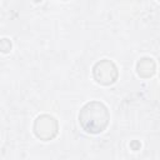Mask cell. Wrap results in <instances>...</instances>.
<instances>
[{
    "label": "cell",
    "instance_id": "obj_7",
    "mask_svg": "<svg viewBox=\"0 0 160 160\" xmlns=\"http://www.w3.org/2000/svg\"><path fill=\"white\" fill-rule=\"evenodd\" d=\"M159 76H160V75H159Z\"/></svg>",
    "mask_w": 160,
    "mask_h": 160
},
{
    "label": "cell",
    "instance_id": "obj_1",
    "mask_svg": "<svg viewBox=\"0 0 160 160\" xmlns=\"http://www.w3.org/2000/svg\"><path fill=\"white\" fill-rule=\"evenodd\" d=\"M110 122V112L108 106L101 101H89L82 105L79 111V124L88 134L102 132Z\"/></svg>",
    "mask_w": 160,
    "mask_h": 160
},
{
    "label": "cell",
    "instance_id": "obj_8",
    "mask_svg": "<svg viewBox=\"0 0 160 160\" xmlns=\"http://www.w3.org/2000/svg\"><path fill=\"white\" fill-rule=\"evenodd\" d=\"M159 1H160V0H159Z\"/></svg>",
    "mask_w": 160,
    "mask_h": 160
},
{
    "label": "cell",
    "instance_id": "obj_5",
    "mask_svg": "<svg viewBox=\"0 0 160 160\" xmlns=\"http://www.w3.org/2000/svg\"><path fill=\"white\" fill-rule=\"evenodd\" d=\"M10 49H11V42L8 39H2L1 40V51L2 52H9Z\"/></svg>",
    "mask_w": 160,
    "mask_h": 160
},
{
    "label": "cell",
    "instance_id": "obj_2",
    "mask_svg": "<svg viewBox=\"0 0 160 160\" xmlns=\"http://www.w3.org/2000/svg\"><path fill=\"white\" fill-rule=\"evenodd\" d=\"M32 131L38 139L42 141H50L54 138H56L59 132V122L54 116L41 114L35 119Z\"/></svg>",
    "mask_w": 160,
    "mask_h": 160
},
{
    "label": "cell",
    "instance_id": "obj_3",
    "mask_svg": "<svg viewBox=\"0 0 160 160\" xmlns=\"http://www.w3.org/2000/svg\"><path fill=\"white\" fill-rule=\"evenodd\" d=\"M118 76H119L118 68L111 60L102 59L98 61L92 68V78L100 85L104 86L112 85L114 82H116Z\"/></svg>",
    "mask_w": 160,
    "mask_h": 160
},
{
    "label": "cell",
    "instance_id": "obj_4",
    "mask_svg": "<svg viewBox=\"0 0 160 160\" xmlns=\"http://www.w3.org/2000/svg\"><path fill=\"white\" fill-rule=\"evenodd\" d=\"M156 64L151 58H141L136 62V72L142 79H149L155 74Z\"/></svg>",
    "mask_w": 160,
    "mask_h": 160
},
{
    "label": "cell",
    "instance_id": "obj_6",
    "mask_svg": "<svg viewBox=\"0 0 160 160\" xmlns=\"http://www.w3.org/2000/svg\"><path fill=\"white\" fill-rule=\"evenodd\" d=\"M61 1H68V0H61Z\"/></svg>",
    "mask_w": 160,
    "mask_h": 160
}]
</instances>
